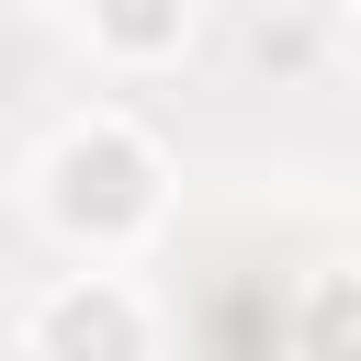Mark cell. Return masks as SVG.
<instances>
[{
  "instance_id": "cell-1",
  "label": "cell",
  "mask_w": 361,
  "mask_h": 361,
  "mask_svg": "<svg viewBox=\"0 0 361 361\" xmlns=\"http://www.w3.org/2000/svg\"><path fill=\"white\" fill-rule=\"evenodd\" d=\"M56 214H68L79 237L147 226V214H158V158H147L135 135H79V147L56 158Z\"/></svg>"
},
{
  "instance_id": "cell-3",
  "label": "cell",
  "mask_w": 361,
  "mask_h": 361,
  "mask_svg": "<svg viewBox=\"0 0 361 361\" xmlns=\"http://www.w3.org/2000/svg\"><path fill=\"white\" fill-rule=\"evenodd\" d=\"M305 361H361V271H350V282H316V305H305Z\"/></svg>"
},
{
  "instance_id": "cell-2",
  "label": "cell",
  "mask_w": 361,
  "mask_h": 361,
  "mask_svg": "<svg viewBox=\"0 0 361 361\" xmlns=\"http://www.w3.org/2000/svg\"><path fill=\"white\" fill-rule=\"evenodd\" d=\"M45 361H135V305L113 282H79L45 305Z\"/></svg>"
},
{
  "instance_id": "cell-4",
  "label": "cell",
  "mask_w": 361,
  "mask_h": 361,
  "mask_svg": "<svg viewBox=\"0 0 361 361\" xmlns=\"http://www.w3.org/2000/svg\"><path fill=\"white\" fill-rule=\"evenodd\" d=\"M90 23H102L124 56H158V45H180V0H90Z\"/></svg>"
}]
</instances>
